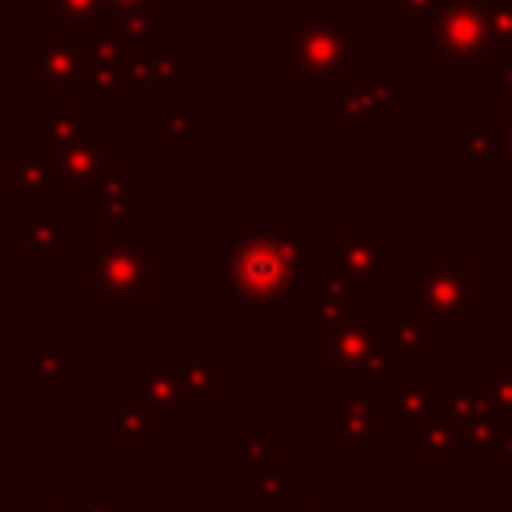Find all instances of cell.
Instances as JSON below:
<instances>
[{
    "label": "cell",
    "mask_w": 512,
    "mask_h": 512,
    "mask_svg": "<svg viewBox=\"0 0 512 512\" xmlns=\"http://www.w3.org/2000/svg\"><path fill=\"white\" fill-rule=\"evenodd\" d=\"M156 232L136 224L128 232H100L76 248V296L84 304H148L172 280V268L152 256Z\"/></svg>",
    "instance_id": "cell-1"
},
{
    "label": "cell",
    "mask_w": 512,
    "mask_h": 512,
    "mask_svg": "<svg viewBox=\"0 0 512 512\" xmlns=\"http://www.w3.org/2000/svg\"><path fill=\"white\" fill-rule=\"evenodd\" d=\"M316 268V232H256L228 228L224 232V280L228 296L244 304H280L296 296V272Z\"/></svg>",
    "instance_id": "cell-2"
},
{
    "label": "cell",
    "mask_w": 512,
    "mask_h": 512,
    "mask_svg": "<svg viewBox=\"0 0 512 512\" xmlns=\"http://www.w3.org/2000/svg\"><path fill=\"white\" fill-rule=\"evenodd\" d=\"M408 320H416L432 340H460L472 320H480V268L464 260L452 244H432L420 264L404 272Z\"/></svg>",
    "instance_id": "cell-3"
},
{
    "label": "cell",
    "mask_w": 512,
    "mask_h": 512,
    "mask_svg": "<svg viewBox=\"0 0 512 512\" xmlns=\"http://www.w3.org/2000/svg\"><path fill=\"white\" fill-rule=\"evenodd\" d=\"M372 48L352 44V24L332 20L324 12L300 16L276 36V80L280 84H336L340 76L368 68Z\"/></svg>",
    "instance_id": "cell-4"
},
{
    "label": "cell",
    "mask_w": 512,
    "mask_h": 512,
    "mask_svg": "<svg viewBox=\"0 0 512 512\" xmlns=\"http://www.w3.org/2000/svg\"><path fill=\"white\" fill-rule=\"evenodd\" d=\"M24 80L44 96H64L76 104H92L88 64H84V32H44L40 44L24 52Z\"/></svg>",
    "instance_id": "cell-5"
},
{
    "label": "cell",
    "mask_w": 512,
    "mask_h": 512,
    "mask_svg": "<svg viewBox=\"0 0 512 512\" xmlns=\"http://www.w3.org/2000/svg\"><path fill=\"white\" fill-rule=\"evenodd\" d=\"M484 44V0H440L424 24V64H476Z\"/></svg>",
    "instance_id": "cell-6"
},
{
    "label": "cell",
    "mask_w": 512,
    "mask_h": 512,
    "mask_svg": "<svg viewBox=\"0 0 512 512\" xmlns=\"http://www.w3.org/2000/svg\"><path fill=\"white\" fill-rule=\"evenodd\" d=\"M244 500L288 508L300 500V472L280 460V432L256 428L244 436Z\"/></svg>",
    "instance_id": "cell-7"
},
{
    "label": "cell",
    "mask_w": 512,
    "mask_h": 512,
    "mask_svg": "<svg viewBox=\"0 0 512 512\" xmlns=\"http://www.w3.org/2000/svg\"><path fill=\"white\" fill-rule=\"evenodd\" d=\"M48 188L52 196H76V192H100L116 176V140L92 136L60 156H48Z\"/></svg>",
    "instance_id": "cell-8"
},
{
    "label": "cell",
    "mask_w": 512,
    "mask_h": 512,
    "mask_svg": "<svg viewBox=\"0 0 512 512\" xmlns=\"http://www.w3.org/2000/svg\"><path fill=\"white\" fill-rule=\"evenodd\" d=\"M384 348V324H316V372L320 376H356L376 352Z\"/></svg>",
    "instance_id": "cell-9"
},
{
    "label": "cell",
    "mask_w": 512,
    "mask_h": 512,
    "mask_svg": "<svg viewBox=\"0 0 512 512\" xmlns=\"http://www.w3.org/2000/svg\"><path fill=\"white\" fill-rule=\"evenodd\" d=\"M388 244H392V232L388 228H372V232H356V228H336L332 232V268L368 284V288H380L392 280V268H388Z\"/></svg>",
    "instance_id": "cell-10"
},
{
    "label": "cell",
    "mask_w": 512,
    "mask_h": 512,
    "mask_svg": "<svg viewBox=\"0 0 512 512\" xmlns=\"http://www.w3.org/2000/svg\"><path fill=\"white\" fill-rule=\"evenodd\" d=\"M440 376H420V372H404L392 388L376 392L380 396V416H384V432H404L412 424H424L432 416H440Z\"/></svg>",
    "instance_id": "cell-11"
},
{
    "label": "cell",
    "mask_w": 512,
    "mask_h": 512,
    "mask_svg": "<svg viewBox=\"0 0 512 512\" xmlns=\"http://www.w3.org/2000/svg\"><path fill=\"white\" fill-rule=\"evenodd\" d=\"M316 324H360L372 320V288L336 272L332 264H316Z\"/></svg>",
    "instance_id": "cell-12"
},
{
    "label": "cell",
    "mask_w": 512,
    "mask_h": 512,
    "mask_svg": "<svg viewBox=\"0 0 512 512\" xmlns=\"http://www.w3.org/2000/svg\"><path fill=\"white\" fill-rule=\"evenodd\" d=\"M460 168L472 176L504 172L512 176V136L500 120H464L460 124Z\"/></svg>",
    "instance_id": "cell-13"
},
{
    "label": "cell",
    "mask_w": 512,
    "mask_h": 512,
    "mask_svg": "<svg viewBox=\"0 0 512 512\" xmlns=\"http://www.w3.org/2000/svg\"><path fill=\"white\" fill-rule=\"evenodd\" d=\"M376 432H384L380 396H376V392L348 388V392L336 400V412H332V444L344 448V452H356V448H368V440H372Z\"/></svg>",
    "instance_id": "cell-14"
},
{
    "label": "cell",
    "mask_w": 512,
    "mask_h": 512,
    "mask_svg": "<svg viewBox=\"0 0 512 512\" xmlns=\"http://www.w3.org/2000/svg\"><path fill=\"white\" fill-rule=\"evenodd\" d=\"M132 376H136L140 400L152 412H160L164 420L184 412V384H180L176 356H136L132 360Z\"/></svg>",
    "instance_id": "cell-15"
},
{
    "label": "cell",
    "mask_w": 512,
    "mask_h": 512,
    "mask_svg": "<svg viewBox=\"0 0 512 512\" xmlns=\"http://www.w3.org/2000/svg\"><path fill=\"white\" fill-rule=\"evenodd\" d=\"M84 240L76 228H68L52 212H28L24 216V264L28 268H56L68 252H76Z\"/></svg>",
    "instance_id": "cell-16"
},
{
    "label": "cell",
    "mask_w": 512,
    "mask_h": 512,
    "mask_svg": "<svg viewBox=\"0 0 512 512\" xmlns=\"http://www.w3.org/2000/svg\"><path fill=\"white\" fill-rule=\"evenodd\" d=\"M456 428V468H492L500 460V444L504 436L512 432V416L488 408L484 416L476 420H464V424H452Z\"/></svg>",
    "instance_id": "cell-17"
},
{
    "label": "cell",
    "mask_w": 512,
    "mask_h": 512,
    "mask_svg": "<svg viewBox=\"0 0 512 512\" xmlns=\"http://www.w3.org/2000/svg\"><path fill=\"white\" fill-rule=\"evenodd\" d=\"M172 420H164L160 412H152L140 392H116L112 396V436H116V448L124 452H144L156 444L160 432H168Z\"/></svg>",
    "instance_id": "cell-18"
},
{
    "label": "cell",
    "mask_w": 512,
    "mask_h": 512,
    "mask_svg": "<svg viewBox=\"0 0 512 512\" xmlns=\"http://www.w3.org/2000/svg\"><path fill=\"white\" fill-rule=\"evenodd\" d=\"M92 136H100V124L92 116H84L76 100L44 96V140H40L44 144V152H40L44 160L60 156V152H68V148H76V144H84Z\"/></svg>",
    "instance_id": "cell-19"
},
{
    "label": "cell",
    "mask_w": 512,
    "mask_h": 512,
    "mask_svg": "<svg viewBox=\"0 0 512 512\" xmlns=\"http://www.w3.org/2000/svg\"><path fill=\"white\" fill-rule=\"evenodd\" d=\"M180 384H184V412H204L212 396L228 388V360L224 356H176Z\"/></svg>",
    "instance_id": "cell-20"
},
{
    "label": "cell",
    "mask_w": 512,
    "mask_h": 512,
    "mask_svg": "<svg viewBox=\"0 0 512 512\" xmlns=\"http://www.w3.org/2000/svg\"><path fill=\"white\" fill-rule=\"evenodd\" d=\"M332 116L336 120H352V124H384L392 116V108L372 92V84L364 80V72H348L336 80L332 92Z\"/></svg>",
    "instance_id": "cell-21"
},
{
    "label": "cell",
    "mask_w": 512,
    "mask_h": 512,
    "mask_svg": "<svg viewBox=\"0 0 512 512\" xmlns=\"http://www.w3.org/2000/svg\"><path fill=\"white\" fill-rule=\"evenodd\" d=\"M24 360H28L32 376L40 380V388L48 396L64 392V384L80 372V364L64 352V340H56V336H28L24 340Z\"/></svg>",
    "instance_id": "cell-22"
},
{
    "label": "cell",
    "mask_w": 512,
    "mask_h": 512,
    "mask_svg": "<svg viewBox=\"0 0 512 512\" xmlns=\"http://www.w3.org/2000/svg\"><path fill=\"white\" fill-rule=\"evenodd\" d=\"M168 24H172V0H136L112 12V32L132 48H144L152 36L168 32Z\"/></svg>",
    "instance_id": "cell-23"
},
{
    "label": "cell",
    "mask_w": 512,
    "mask_h": 512,
    "mask_svg": "<svg viewBox=\"0 0 512 512\" xmlns=\"http://www.w3.org/2000/svg\"><path fill=\"white\" fill-rule=\"evenodd\" d=\"M488 408H492V400H488V388H484V376L480 372H468V376H448L444 372V384H440V416L448 424L476 420Z\"/></svg>",
    "instance_id": "cell-24"
},
{
    "label": "cell",
    "mask_w": 512,
    "mask_h": 512,
    "mask_svg": "<svg viewBox=\"0 0 512 512\" xmlns=\"http://www.w3.org/2000/svg\"><path fill=\"white\" fill-rule=\"evenodd\" d=\"M112 28L108 0H44V32H104Z\"/></svg>",
    "instance_id": "cell-25"
},
{
    "label": "cell",
    "mask_w": 512,
    "mask_h": 512,
    "mask_svg": "<svg viewBox=\"0 0 512 512\" xmlns=\"http://www.w3.org/2000/svg\"><path fill=\"white\" fill-rule=\"evenodd\" d=\"M96 228L100 232H128L136 228V176L116 172L96 192Z\"/></svg>",
    "instance_id": "cell-26"
},
{
    "label": "cell",
    "mask_w": 512,
    "mask_h": 512,
    "mask_svg": "<svg viewBox=\"0 0 512 512\" xmlns=\"http://www.w3.org/2000/svg\"><path fill=\"white\" fill-rule=\"evenodd\" d=\"M412 452H420L432 468H456V428L444 416H432L424 424H412L400 432Z\"/></svg>",
    "instance_id": "cell-27"
},
{
    "label": "cell",
    "mask_w": 512,
    "mask_h": 512,
    "mask_svg": "<svg viewBox=\"0 0 512 512\" xmlns=\"http://www.w3.org/2000/svg\"><path fill=\"white\" fill-rule=\"evenodd\" d=\"M476 64L484 68L512 64V0H484V44Z\"/></svg>",
    "instance_id": "cell-28"
},
{
    "label": "cell",
    "mask_w": 512,
    "mask_h": 512,
    "mask_svg": "<svg viewBox=\"0 0 512 512\" xmlns=\"http://www.w3.org/2000/svg\"><path fill=\"white\" fill-rule=\"evenodd\" d=\"M8 192L20 196L28 212H40L44 196H52L44 156H12L8 160Z\"/></svg>",
    "instance_id": "cell-29"
},
{
    "label": "cell",
    "mask_w": 512,
    "mask_h": 512,
    "mask_svg": "<svg viewBox=\"0 0 512 512\" xmlns=\"http://www.w3.org/2000/svg\"><path fill=\"white\" fill-rule=\"evenodd\" d=\"M208 132L204 120L192 116V108L172 100H152V136L156 140H200Z\"/></svg>",
    "instance_id": "cell-30"
},
{
    "label": "cell",
    "mask_w": 512,
    "mask_h": 512,
    "mask_svg": "<svg viewBox=\"0 0 512 512\" xmlns=\"http://www.w3.org/2000/svg\"><path fill=\"white\" fill-rule=\"evenodd\" d=\"M144 64H148L156 88H176V84H184V76H188L192 52H188L184 44H168V48H152V52H144Z\"/></svg>",
    "instance_id": "cell-31"
},
{
    "label": "cell",
    "mask_w": 512,
    "mask_h": 512,
    "mask_svg": "<svg viewBox=\"0 0 512 512\" xmlns=\"http://www.w3.org/2000/svg\"><path fill=\"white\" fill-rule=\"evenodd\" d=\"M156 92L160 88H156V80H152V72L144 64V48H136L128 68H124V76H120V84H116V92H112V100H120V104H152Z\"/></svg>",
    "instance_id": "cell-32"
},
{
    "label": "cell",
    "mask_w": 512,
    "mask_h": 512,
    "mask_svg": "<svg viewBox=\"0 0 512 512\" xmlns=\"http://www.w3.org/2000/svg\"><path fill=\"white\" fill-rule=\"evenodd\" d=\"M404 372H408V360H400V356H392L388 348H380V352L352 376V388H360V392H384V388H392Z\"/></svg>",
    "instance_id": "cell-33"
},
{
    "label": "cell",
    "mask_w": 512,
    "mask_h": 512,
    "mask_svg": "<svg viewBox=\"0 0 512 512\" xmlns=\"http://www.w3.org/2000/svg\"><path fill=\"white\" fill-rule=\"evenodd\" d=\"M428 344H432V336L416 324V320H392V324H384V348L392 352V356H400V360H420L424 352H428Z\"/></svg>",
    "instance_id": "cell-34"
},
{
    "label": "cell",
    "mask_w": 512,
    "mask_h": 512,
    "mask_svg": "<svg viewBox=\"0 0 512 512\" xmlns=\"http://www.w3.org/2000/svg\"><path fill=\"white\" fill-rule=\"evenodd\" d=\"M440 512H508V504H504V492L496 484H468Z\"/></svg>",
    "instance_id": "cell-35"
},
{
    "label": "cell",
    "mask_w": 512,
    "mask_h": 512,
    "mask_svg": "<svg viewBox=\"0 0 512 512\" xmlns=\"http://www.w3.org/2000/svg\"><path fill=\"white\" fill-rule=\"evenodd\" d=\"M440 0H388V28L392 32H412L424 28L428 16L436 12Z\"/></svg>",
    "instance_id": "cell-36"
},
{
    "label": "cell",
    "mask_w": 512,
    "mask_h": 512,
    "mask_svg": "<svg viewBox=\"0 0 512 512\" xmlns=\"http://www.w3.org/2000/svg\"><path fill=\"white\" fill-rule=\"evenodd\" d=\"M360 72H364V80L372 84V92H376V96H380V100H384L392 112H396V108L408 100V88H404V84L392 76V68H388V64H376V60H372V64H368V68H360Z\"/></svg>",
    "instance_id": "cell-37"
},
{
    "label": "cell",
    "mask_w": 512,
    "mask_h": 512,
    "mask_svg": "<svg viewBox=\"0 0 512 512\" xmlns=\"http://www.w3.org/2000/svg\"><path fill=\"white\" fill-rule=\"evenodd\" d=\"M484 388H488V400L496 412L512 416V356H500L496 368L484 376Z\"/></svg>",
    "instance_id": "cell-38"
},
{
    "label": "cell",
    "mask_w": 512,
    "mask_h": 512,
    "mask_svg": "<svg viewBox=\"0 0 512 512\" xmlns=\"http://www.w3.org/2000/svg\"><path fill=\"white\" fill-rule=\"evenodd\" d=\"M316 12H324V16H332V20H344V24L356 20L352 0H316Z\"/></svg>",
    "instance_id": "cell-39"
},
{
    "label": "cell",
    "mask_w": 512,
    "mask_h": 512,
    "mask_svg": "<svg viewBox=\"0 0 512 512\" xmlns=\"http://www.w3.org/2000/svg\"><path fill=\"white\" fill-rule=\"evenodd\" d=\"M192 12H240L244 0H188Z\"/></svg>",
    "instance_id": "cell-40"
},
{
    "label": "cell",
    "mask_w": 512,
    "mask_h": 512,
    "mask_svg": "<svg viewBox=\"0 0 512 512\" xmlns=\"http://www.w3.org/2000/svg\"><path fill=\"white\" fill-rule=\"evenodd\" d=\"M512 104V64L508 68H496V108Z\"/></svg>",
    "instance_id": "cell-41"
},
{
    "label": "cell",
    "mask_w": 512,
    "mask_h": 512,
    "mask_svg": "<svg viewBox=\"0 0 512 512\" xmlns=\"http://www.w3.org/2000/svg\"><path fill=\"white\" fill-rule=\"evenodd\" d=\"M68 512H120L112 500H64Z\"/></svg>",
    "instance_id": "cell-42"
},
{
    "label": "cell",
    "mask_w": 512,
    "mask_h": 512,
    "mask_svg": "<svg viewBox=\"0 0 512 512\" xmlns=\"http://www.w3.org/2000/svg\"><path fill=\"white\" fill-rule=\"evenodd\" d=\"M280 512H336L328 500H296V504H288V508H280Z\"/></svg>",
    "instance_id": "cell-43"
},
{
    "label": "cell",
    "mask_w": 512,
    "mask_h": 512,
    "mask_svg": "<svg viewBox=\"0 0 512 512\" xmlns=\"http://www.w3.org/2000/svg\"><path fill=\"white\" fill-rule=\"evenodd\" d=\"M8 424V380L0 376V428Z\"/></svg>",
    "instance_id": "cell-44"
},
{
    "label": "cell",
    "mask_w": 512,
    "mask_h": 512,
    "mask_svg": "<svg viewBox=\"0 0 512 512\" xmlns=\"http://www.w3.org/2000/svg\"><path fill=\"white\" fill-rule=\"evenodd\" d=\"M500 464H508L512 468V432L504 436V444H500Z\"/></svg>",
    "instance_id": "cell-45"
},
{
    "label": "cell",
    "mask_w": 512,
    "mask_h": 512,
    "mask_svg": "<svg viewBox=\"0 0 512 512\" xmlns=\"http://www.w3.org/2000/svg\"><path fill=\"white\" fill-rule=\"evenodd\" d=\"M496 120L508 128V136H512V104H504V108H496Z\"/></svg>",
    "instance_id": "cell-46"
},
{
    "label": "cell",
    "mask_w": 512,
    "mask_h": 512,
    "mask_svg": "<svg viewBox=\"0 0 512 512\" xmlns=\"http://www.w3.org/2000/svg\"><path fill=\"white\" fill-rule=\"evenodd\" d=\"M128 4H136V0H108V8H112V12H120V8H128Z\"/></svg>",
    "instance_id": "cell-47"
},
{
    "label": "cell",
    "mask_w": 512,
    "mask_h": 512,
    "mask_svg": "<svg viewBox=\"0 0 512 512\" xmlns=\"http://www.w3.org/2000/svg\"><path fill=\"white\" fill-rule=\"evenodd\" d=\"M44 512H68V508H64V500H60V504H44Z\"/></svg>",
    "instance_id": "cell-48"
},
{
    "label": "cell",
    "mask_w": 512,
    "mask_h": 512,
    "mask_svg": "<svg viewBox=\"0 0 512 512\" xmlns=\"http://www.w3.org/2000/svg\"><path fill=\"white\" fill-rule=\"evenodd\" d=\"M0 504H8V488L4 484H0Z\"/></svg>",
    "instance_id": "cell-49"
},
{
    "label": "cell",
    "mask_w": 512,
    "mask_h": 512,
    "mask_svg": "<svg viewBox=\"0 0 512 512\" xmlns=\"http://www.w3.org/2000/svg\"><path fill=\"white\" fill-rule=\"evenodd\" d=\"M504 504H508V512H512V496H508V500H504Z\"/></svg>",
    "instance_id": "cell-50"
}]
</instances>
